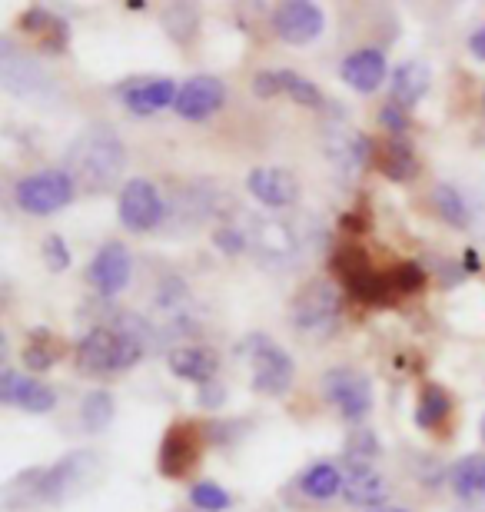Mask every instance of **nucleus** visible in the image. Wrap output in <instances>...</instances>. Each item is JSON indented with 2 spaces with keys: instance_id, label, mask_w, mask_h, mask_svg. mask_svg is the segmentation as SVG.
Here are the masks:
<instances>
[{
  "instance_id": "nucleus-1",
  "label": "nucleus",
  "mask_w": 485,
  "mask_h": 512,
  "mask_svg": "<svg viewBox=\"0 0 485 512\" xmlns=\"http://www.w3.org/2000/svg\"><path fill=\"white\" fill-rule=\"evenodd\" d=\"M127 167V150L120 137L107 127H90L70 143L67 150V173L80 190L103 193L120 180Z\"/></svg>"
},
{
  "instance_id": "nucleus-2",
  "label": "nucleus",
  "mask_w": 485,
  "mask_h": 512,
  "mask_svg": "<svg viewBox=\"0 0 485 512\" xmlns=\"http://www.w3.org/2000/svg\"><path fill=\"white\" fill-rule=\"evenodd\" d=\"M147 340L130 326H94L77 343V363L90 373H123L143 360Z\"/></svg>"
},
{
  "instance_id": "nucleus-3",
  "label": "nucleus",
  "mask_w": 485,
  "mask_h": 512,
  "mask_svg": "<svg viewBox=\"0 0 485 512\" xmlns=\"http://www.w3.org/2000/svg\"><path fill=\"white\" fill-rule=\"evenodd\" d=\"M236 360L250 366V386L263 396H283L293 386L296 363L280 343L263 333H250L236 343Z\"/></svg>"
},
{
  "instance_id": "nucleus-4",
  "label": "nucleus",
  "mask_w": 485,
  "mask_h": 512,
  "mask_svg": "<svg viewBox=\"0 0 485 512\" xmlns=\"http://www.w3.org/2000/svg\"><path fill=\"white\" fill-rule=\"evenodd\" d=\"M343 323V293L329 280H309L293 300V326L309 340H329Z\"/></svg>"
},
{
  "instance_id": "nucleus-5",
  "label": "nucleus",
  "mask_w": 485,
  "mask_h": 512,
  "mask_svg": "<svg viewBox=\"0 0 485 512\" xmlns=\"http://www.w3.org/2000/svg\"><path fill=\"white\" fill-rule=\"evenodd\" d=\"M333 270L339 273V280L346 283V293L353 300L366 306H386L396 290L389 283V273H376V266L369 263L366 250L359 247H339L333 256Z\"/></svg>"
},
{
  "instance_id": "nucleus-6",
  "label": "nucleus",
  "mask_w": 485,
  "mask_h": 512,
  "mask_svg": "<svg viewBox=\"0 0 485 512\" xmlns=\"http://www.w3.org/2000/svg\"><path fill=\"white\" fill-rule=\"evenodd\" d=\"M77 197V183L70 180L67 170H40L30 177H20L14 187V200L24 213L34 217H50V213L64 210Z\"/></svg>"
},
{
  "instance_id": "nucleus-7",
  "label": "nucleus",
  "mask_w": 485,
  "mask_h": 512,
  "mask_svg": "<svg viewBox=\"0 0 485 512\" xmlns=\"http://www.w3.org/2000/svg\"><path fill=\"white\" fill-rule=\"evenodd\" d=\"M323 396L336 406L346 423H363L373 413V383L353 366H333L323 373Z\"/></svg>"
},
{
  "instance_id": "nucleus-8",
  "label": "nucleus",
  "mask_w": 485,
  "mask_h": 512,
  "mask_svg": "<svg viewBox=\"0 0 485 512\" xmlns=\"http://www.w3.org/2000/svg\"><path fill=\"white\" fill-rule=\"evenodd\" d=\"M117 217L130 233H150L163 220V197L150 180L133 177L123 183L117 200Z\"/></svg>"
},
{
  "instance_id": "nucleus-9",
  "label": "nucleus",
  "mask_w": 485,
  "mask_h": 512,
  "mask_svg": "<svg viewBox=\"0 0 485 512\" xmlns=\"http://www.w3.org/2000/svg\"><path fill=\"white\" fill-rule=\"evenodd\" d=\"M323 150H326V157L336 163V170H343V173H363L376 157L373 140H369L363 130H356L349 124H326Z\"/></svg>"
},
{
  "instance_id": "nucleus-10",
  "label": "nucleus",
  "mask_w": 485,
  "mask_h": 512,
  "mask_svg": "<svg viewBox=\"0 0 485 512\" xmlns=\"http://www.w3.org/2000/svg\"><path fill=\"white\" fill-rule=\"evenodd\" d=\"M90 473H97L94 453H74V456L60 459L54 469H44V473H40L37 499H44V503H64L67 496H74L77 489L87 483Z\"/></svg>"
},
{
  "instance_id": "nucleus-11",
  "label": "nucleus",
  "mask_w": 485,
  "mask_h": 512,
  "mask_svg": "<svg viewBox=\"0 0 485 512\" xmlns=\"http://www.w3.org/2000/svg\"><path fill=\"white\" fill-rule=\"evenodd\" d=\"M326 27V17L323 10L309 0H286L273 10V30L280 34L283 44H293V47H303V44H313V40L323 34Z\"/></svg>"
},
{
  "instance_id": "nucleus-12",
  "label": "nucleus",
  "mask_w": 485,
  "mask_h": 512,
  "mask_svg": "<svg viewBox=\"0 0 485 512\" xmlns=\"http://www.w3.org/2000/svg\"><path fill=\"white\" fill-rule=\"evenodd\" d=\"M130 273H133L130 250L123 247L120 240H110V243H103L94 260H90L87 283L94 286L100 296H117V293L127 290Z\"/></svg>"
},
{
  "instance_id": "nucleus-13",
  "label": "nucleus",
  "mask_w": 485,
  "mask_h": 512,
  "mask_svg": "<svg viewBox=\"0 0 485 512\" xmlns=\"http://www.w3.org/2000/svg\"><path fill=\"white\" fill-rule=\"evenodd\" d=\"M223 104H226L223 80L213 74H196L187 84H180L173 110H177V117L190 120V124H200V120H210Z\"/></svg>"
},
{
  "instance_id": "nucleus-14",
  "label": "nucleus",
  "mask_w": 485,
  "mask_h": 512,
  "mask_svg": "<svg viewBox=\"0 0 485 512\" xmlns=\"http://www.w3.org/2000/svg\"><path fill=\"white\" fill-rule=\"evenodd\" d=\"M0 399H4L7 406H17L34 416L50 413V409L57 406V393L47 383L27 380V376H20L17 370H10V366L0 370Z\"/></svg>"
},
{
  "instance_id": "nucleus-15",
  "label": "nucleus",
  "mask_w": 485,
  "mask_h": 512,
  "mask_svg": "<svg viewBox=\"0 0 485 512\" xmlns=\"http://www.w3.org/2000/svg\"><path fill=\"white\" fill-rule=\"evenodd\" d=\"M246 190H250L253 200L263 203V207L283 210L296 203L299 180L286 167H256L250 177H246Z\"/></svg>"
},
{
  "instance_id": "nucleus-16",
  "label": "nucleus",
  "mask_w": 485,
  "mask_h": 512,
  "mask_svg": "<svg viewBox=\"0 0 485 512\" xmlns=\"http://www.w3.org/2000/svg\"><path fill=\"white\" fill-rule=\"evenodd\" d=\"M180 84H173L170 77H150V80H137V84L120 87V97L127 110H133L137 117H153L160 114L163 107L177 104Z\"/></svg>"
},
{
  "instance_id": "nucleus-17",
  "label": "nucleus",
  "mask_w": 485,
  "mask_h": 512,
  "mask_svg": "<svg viewBox=\"0 0 485 512\" xmlns=\"http://www.w3.org/2000/svg\"><path fill=\"white\" fill-rule=\"evenodd\" d=\"M386 74H389V60L383 50H376V47L353 50V54L343 60V67H339V77L346 80V87L359 90V94H373V90H379Z\"/></svg>"
},
{
  "instance_id": "nucleus-18",
  "label": "nucleus",
  "mask_w": 485,
  "mask_h": 512,
  "mask_svg": "<svg viewBox=\"0 0 485 512\" xmlns=\"http://www.w3.org/2000/svg\"><path fill=\"white\" fill-rule=\"evenodd\" d=\"M196 456H200V446H196L193 426L177 423V426H170V433H167V436H163L157 466H160V473H163V476L180 479V476H187L190 469L196 466Z\"/></svg>"
},
{
  "instance_id": "nucleus-19",
  "label": "nucleus",
  "mask_w": 485,
  "mask_h": 512,
  "mask_svg": "<svg viewBox=\"0 0 485 512\" xmlns=\"http://www.w3.org/2000/svg\"><path fill=\"white\" fill-rule=\"evenodd\" d=\"M167 363L177 380H187L196 386L213 383L216 370H220V356L210 346H177V350H170Z\"/></svg>"
},
{
  "instance_id": "nucleus-20",
  "label": "nucleus",
  "mask_w": 485,
  "mask_h": 512,
  "mask_svg": "<svg viewBox=\"0 0 485 512\" xmlns=\"http://www.w3.org/2000/svg\"><path fill=\"white\" fill-rule=\"evenodd\" d=\"M432 84V70L426 60H402V64L392 70V100L402 107H416L422 97L429 94Z\"/></svg>"
},
{
  "instance_id": "nucleus-21",
  "label": "nucleus",
  "mask_w": 485,
  "mask_h": 512,
  "mask_svg": "<svg viewBox=\"0 0 485 512\" xmlns=\"http://www.w3.org/2000/svg\"><path fill=\"white\" fill-rule=\"evenodd\" d=\"M376 167L392 183H409L419 177V157L406 137H389L383 150L376 153Z\"/></svg>"
},
{
  "instance_id": "nucleus-22",
  "label": "nucleus",
  "mask_w": 485,
  "mask_h": 512,
  "mask_svg": "<svg viewBox=\"0 0 485 512\" xmlns=\"http://www.w3.org/2000/svg\"><path fill=\"white\" fill-rule=\"evenodd\" d=\"M449 489L466 503L485 499V453H469L449 466Z\"/></svg>"
},
{
  "instance_id": "nucleus-23",
  "label": "nucleus",
  "mask_w": 485,
  "mask_h": 512,
  "mask_svg": "<svg viewBox=\"0 0 485 512\" xmlns=\"http://www.w3.org/2000/svg\"><path fill=\"white\" fill-rule=\"evenodd\" d=\"M343 496L349 506H363V509H376L386 503L389 496V483L376 469H359V473H346V486Z\"/></svg>"
},
{
  "instance_id": "nucleus-24",
  "label": "nucleus",
  "mask_w": 485,
  "mask_h": 512,
  "mask_svg": "<svg viewBox=\"0 0 485 512\" xmlns=\"http://www.w3.org/2000/svg\"><path fill=\"white\" fill-rule=\"evenodd\" d=\"M20 27H24L27 34L40 37V44H44L47 50H64L67 47V34H70L67 20L50 14V10H44V7L27 10V14L20 17Z\"/></svg>"
},
{
  "instance_id": "nucleus-25",
  "label": "nucleus",
  "mask_w": 485,
  "mask_h": 512,
  "mask_svg": "<svg viewBox=\"0 0 485 512\" xmlns=\"http://www.w3.org/2000/svg\"><path fill=\"white\" fill-rule=\"evenodd\" d=\"M346 479L339 473V466L333 463H313L306 469L303 476H299V489H303V496L316 499V503H326V499H333L343 493Z\"/></svg>"
},
{
  "instance_id": "nucleus-26",
  "label": "nucleus",
  "mask_w": 485,
  "mask_h": 512,
  "mask_svg": "<svg viewBox=\"0 0 485 512\" xmlns=\"http://www.w3.org/2000/svg\"><path fill=\"white\" fill-rule=\"evenodd\" d=\"M452 413V396L436 383H426L416 403V426L419 429H439Z\"/></svg>"
},
{
  "instance_id": "nucleus-27",
  "label": "nucleus",
  "mask_w": 485,
  "mask_h": 512,
  "mask_svg": "<svg viewBox=\"0 0 485 512\" xmlns=\"http://www.w3.org/2000/svg\"><path fill=\"white\" fill-rule=\"evenodd\" d=\"M379 453H383V443H379V436L373 433V429H356V433H349L346 446H343V459H346L349 473L373 469Z\"/></svg>"
},
{
  "instance_id": "nucleus-28",
  "label": "nucleus",
  "mask_w": 485,
  "mask_h": 512,
  "mask_svg": "<svg viewBox=\"0 0 485 512\" xmlns=\"http://www.w3.org/2000/svg\"><path fill=\"white\" fill-rule=\"evenodd\" d=\"M432 207H436V213L449 227H456V230L469 227V220H472L469 203L462 200V193L452 187V183H436V190H432Z\"/></svg>"
},
{
  "instance_id": "nucleus-29",
  "label": "nucleus",
  "mask_w": 485,
  "mask_h": 512,
  "mask_svg": "<svg viewBox=\"0 0 485 512\" xmlns=\"http://www.w3.org/2000/svg\"><path fill=\"white\" fill-rule=\"evenodd\" d=\"M113 416H117V403H113V393H107V389H94L80 403V423H84L87 433H103L113 423Z\"/></svg>"
},
{
  "instance_id": "nucleus-30",
  "label": "nucleus",
  "mask_w": 485,
  "mask_h": 512,
  "mask_svg": "<svg viewBox=\"0 0 485 512\" xmlns=\"http://www.w3.org/2000/svg\"><path fill=\"white\" fill-rule=\"evenodd\" d=\"M57 343L50 340V333H44V330H34V340H30L27 346H24V353H20V360H24V366L27 370H34V373H44V370H50V366L57 363Z\"/></svg>"
},
{
  "instance_id": "nucleus-31",
  "label": "nucleus",
  "mask_w": 485,
  "mask_h": 512,
  "mask_svg": "<svg viewBox=\"0 0 485 512\" xmlns=\"http://www.w3.org/2000/svg\"><path fill=\"white\" fill-rule=\"evenodd\" d=\"M280 80H283V94H290L296 104L323 107V94H319V87L313 80H306L303 74H296V70H280Z\"/></svg>"
},
{
  "instance_id": "nucleus-32",
  "label": "nucleus",
  "mask_w": 485,
  "mask_h": 512,
  "mask_svg": "<svg viewBox=\"0 0 485 512\" xmlns=\"http://www.w3.org/2000/svg\"><path fill=\"white\" fill-rule=\"evenodd\" d=\"M190 503L200 512H223V509H230L233 496L226 493L220 483H210V479H206V483H196L190 489Z\"/></svg>"
},
{
  "instance_id": "nucleus-33",
  "label": "nucleus",
  "mask_w": 485,
  "mask_h": 512,
  "mask_svg": "<svg viewBox=\"0 0 485 512\" xmlns=\"http://www.w3.org/2000/svg\"><path fill=\"white\" fill-rule=\"evenodd\" d=\"M389 283H392V290H396V293H419L422 286H426V266H419L412 260L392 266Z\"/></svg>"
},
{
  "instance_id": "nucleus-34",
  "label": "nucleus",
  "mask_w": 485,
  "mask_h": 512,
  "mask_svg": "<svg viewBox=\"0 0 485 512\" xmlns=\"http://www.w3.org/2000/svg\"><path fill=\"white\" fill-rule=\"evenodd\" d=\"M44 263H47V270L50 273H64L70 270V250H67V243L64 237H57V233H50V237H44Z\"/></svg>"
},
{
  "instance_id": "nucleus-35",
  "label": "nucleus",
  "mask_w": 485,
  "mask_h": 512,
  "mask_svg": "<svg viewBox=\"0 0 485 512\" xmlns=\"http://www.w3.org/2000/svg\"><path fill=\"white\" fill-rule=\"evenodd\" d=\"M379 124H383L389 130V137H406L409 130V110L396 104V100H389V104H383V110H379Z\"/></svg>"
},
{
  "instance_id": "nucleus-36",
  "label": "nucleus",
  "mask_w": 485,
  "mask_h": 512,
  "mask_svg": "<svg viewBox=\"0 0 485 512\" xmlns=\"http://www.w3.org/2000/svg\"><path fill=\"white\" fill-rule=\"evenodd\" d=\"M213 247L226 256H240L246 250V237L240 233V227H220L213 233Z\"/></svg>"
},
{
  "instance_id": "nucleus-37",
  "label": "nucleus",
  "mask_w": 485,
  "mask_h": 512,
  "mask_svg": "<svg viewBox=\"0 0 485 512\" xmlns=\"http://www.w3.org/2000/svg\"><path fill=\"white\" fill-rule=\"evenodd\" d=\"M253 94L260 100H270L276 94H283V80H280V70H260L253 77Z\"/></svg>"
},
{
  "instance_id": "nucleus-38",
  "label": "nucleus",
  "mask_w": 485,
  "mask_h": 512,
  "mask_svg": "<svg viewBox=\"0 0 485 512\" xmlns=\"http://www.w3.org/2000/svg\"><path fill=\"white\" fill-rule=\"evenodd\" d=\"M196 403H200L203 409H220L226 403V386L220 380L200 386V393H196Z\"/></svg>"
},
{
  "instance_id": "nucleus-39",
  "label": "nucleus",
  "mask_w": 485,
  "mask_h": 512,
  "mask_svg": "<svg viewBox=\"0 0 485 512\" xmlns=\"http://www.w3.org/2000/svg\"><path fill=\"white\" fill-rule=\"evenodd\" d=\"M469 50H472V57L485 60V24L476 30V34H469Z\"/></svg>"
},
{
  "instance_id": "nucleus-40",
  "label": "nucleus",
  "mask_w": 485,
  "mask_h": 512,
  "mask_svg": "<svg viewBox=\"0 0 485 512\" xmlns=\"http://www.w3.org/2000/svg\"><path fill=\"white\" fill-rule=\"evenodd\" d=\"M339 227L363 233V230H369V223H363V217H356V213H343V217H339Z\"/></svg>"
},
{
  "instance_id": "nucleus-41",
  "label": "nucleus",
  "mask_w": 485,
  "mask_h": 512,
  "mask_svg": "<svg viewBox=\"0 0 485 512\" xmlns=\"http://www.w3.org/2000/svg\"><path fill=\"white\" fill-rule=\"evenodd\" d=\"M479 266H482L479 253H476V250H466V273H476Z\"/></svg>"
},
{
  "instance_id": "nucleus-42",
  "label": "nucleus",
  "mask_w": 485,
  "mask_h": 512,
  "mask_svg": "<svg viewBox=\"0 0 485 512\" xmlns=\"http://www.w3.org/2000/svg\"><path fill=\"white\" fill-rule=\"evenodd\" d=\"M366 512H409V509H399V506H376V509H366Z\"/></svg>"
},
{
  "instance_id": "nucleus-43",
  "label": "nucleus",
  "mask_w": 485,
  "mask_h": 512,
  "mask_svg": "<svg viewBox=\"0 0 485 512\" xmlns=\"http://www.w3.org/2000/svg\"><path fill=\"white\" fill-rule=\"evenodd\" d=\"M482 443H485V416H482Z\"/></svg>"
},
{
  "instance_id": "nucleus-44",
  "label": "nucleus",
  "mask_w": 485,
  "mask_h": 512,
  "mask_svg": "<svg viewBox=\"0 0 485 512\" xmlns=\"http://www.w3.org/2000/svg\"><path fill=\"white\" fill-rule=\"evenodd\" d=\"M482 107H485V97H482Z\"/></svg>"
}]
</instances>
